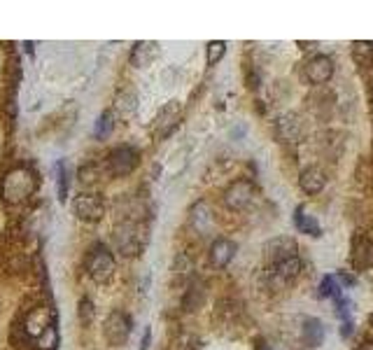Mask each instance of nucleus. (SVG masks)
I'll list each match as a JSON object with an SVG mask.
<instances>
[{
	"instance_id": "nucleus-16",
	"label": "nucleus",
	"mask_w": 373,
	"mask_h": 350,
	"mask_svg": "<svg viewBox=\"0 0 373 350\" xmlns=\"http://www.w3.org/2000/svg\"><path fill=\"white\" fill-rule=\"evenodd\" d=\"M294 224H296V229H299V231H301V233H308V236H320V233H322L320 222H317L313 215L305 213V208H303V206H299L296 211H294Z\"/></svg>"
},
{
	"instance_id": "nucleus-25",
	"label": "nucleus",
	"mask_w": 373,
	"mask_h": 350,
	"mask_svg": "<svg viewBox=\"0 0 373 350\" xmlns=\"http://www.w3.org/2000/svg\"><path fill=\"white\" fill-rule=\"evenodd\" d=\"M99 166H87V168L79 171V182L82 185H96L99 182Z\"/></svg>"
},
{
	"instance_id": "nucleus-15",
	"label": "nucleus",
	"mask_w": 373,
	"mask_h": 350,
	"mask_svg": "<svg viewBox=\"0 0 373 350\" xmlns=\"http://www.w3.org/2000/svg\"><path fill=\"white\" fill-rule=\"evenodd\" d=\"M177 121H180V106L173 101L161 110V115H159V136L166 138L168 133L177 126Z\"/></svg>"
},
{
	"instance_id": "nucleus-8",
	"label": "nucleus",
	"mask_w": 373,
	"mask_h": 350,
	"mask_svg": "<svg viewBox=\"0 0 373 350\" xmlns=\"http://www.w3.org/2000/svg\"><path fill=\"white\" fill-rule=\"evenodd\" d=\"M54 324V318H52V311L47 306H38V309H30L28 318L23 320L21 324V331L26 334V339L33 343L38 336L42 334L45 329H50Z\"/></svg>"
},
{
	"instance_id": "nucleus-10",
	"label": "nucleus",
	"mask_w": 373,
	"mask_h": 350,
	"mask_svg": "<svg viewBox=\"0 0 373 350\" xmlns=\"http://www.w3.org/2000/svg\"><path fill=\"white\" fill-rule=\"evenodd\" d=\"M350 262H352L354 269H369L373 264V243L366 236H359L352 241Z\"/></svg>"
},
{
	"instance_id": "nucleus-12",
	"label": "nucleus",
	"mask_w": 373,
	"mask_h": 350,
	"mask_svg": "<svg viewBox=\"0 0 373 350\" xmlns=\"http://www.w3.org/2000/svg\"><path fill=\"white\" fill-rule=\"evenodd\" d=\"M299 185L305 194H320L324 185H327V177L317 166H310V168H303L301 175H299Z\"/></svg>"
},
{
	"instance_id": "nucleus-27",
	"label": "nucleus",
	"mask_w": 373,
	"mask_h": 350,
	"mask_svg": "<svg viewBox=\"0 0 373 350\" xmlns=\"http://www.w3.org/2000/svg\"><path fill=\"white\" fill-rule=\"evenodd\" d=\"M256 350H271V348H268V343H266V341H261V339H259V341H256Z\"/></svg>"
},
{
	"instance_id": "nucleus-1",
	"label": "nucleus",
	"mask_w": 373,
	"mask_h": 350,
	"mask_svg": "<svg viewBox=\"0 0 373 350\" xmlns=\"http://www.w3.org/2000/svg\"><path fill=\"white\" fill-rule=\"evenodd\" d=\"M38 189V175L28 166H17L3 177V196L12 206H19L28 201Z\"/></svg>"
},
{
	"instance_id": "nucleus-4",
	"label": "nucleus",
	"mask_w": 373,
	"mask_h": 350,
	"mask_svg": "<svg viewBox=\"0 0 373 350\" xmlns=\"http://www.w3.org/2000/svg\"><path fill=\"white\" fill-rule=\"evenodd\" d=\"M103 334L110 346H124L128 341V334H131V318L121 311H112L105 320V327H103Z\"/></svg>"
},
{
	"instance_id": "nucleus-17",
	"label": "nucleus",
	"mask_w": 373,
	"mask_h": 350,
	"mask_svg": "<svg viewBox=\"0 0 373 350\" xmlns=\"http://www.w3.org/2000/svg\"><path fill=\"white\" fill-rule=\"evenodd\" d=\"M154 59H157V45H154V42H136L133 54H131V64L133 66L143 68V66H150Z\"/></svg>"
},
{
	"instance_id": "nucleus-9",
	"label": "nucleus",
	"mask_w": 373,
	"mask_h": 350,
	"mask_svg": "<svg viewBox=\"0 0 373 350\" xmlns=\"http://www.w3.org/2000/svg\"><path fill=\"white\" fill-rule=\"evenodd\" d=\"M303 72L310 84H327L334 75V61L324 57V54H317V57H313L305 64Z\"/></svg>"
},
{
	"instance_id": "nucleus-18",
	"label": "nucleus",
	"mask_w": 373,
	"mask_h": 350,
	"mask_svg": "<svg viewBox=\"0 0 373 350\" xmlns=\"http://www.w3.org/2000/svg\"><path fill=\"white\" fill-rule=\"evenodd\" d=\"M303 341H305V346H310V348H320L324 343V324L320 320H315V318L305 320L303 322Z\"/></svg>"
},
{
	"instance_id": "nucleus-21",
	"label": "nucleus",
	"mask_w": 373,
	"mask_h": 350,
	"mask_svg": "<svg viewBox=\"0 0 373 350\" xmlns=\"http://www.w3.org/2000/svg\"><path fill=\"white\" fill-rule=\"evenodd\" d=\"M205 52H208V66H215L217 61L226 54V42H224V40H212V42H208Z\"/></svg>"
},
{
	"instance_id": "nucleus-20",
	"label": "nucleus",
	"mask_w": 373,
	"mask_h": 350,
	"mask_svg": "<svg viewBox=\"0 0 373 350\" xmlns=\"http://www.w3.org/2000/svg\"><path fill=\"white\" fill-rule=\"evenodd\" d=\"M320 297H332L334 302H339V299H343V292H341V285L336 282L334 275H327V278H322L320 282Z\"/></svg>"
},
{
	"instance_id": "nucleus-28",
	"label": "nucleus",
	"mask_w": 373,
	"mask_h": 350,
	"mask_svg": "<svg viewBox=\"0 0 373 350\" xmlns=\"http://www.w3.org/2000/svg\"><path fill=\"white\" fill-rule=\"evenodd\" d=\"M357 350H373V341H364Z\"/></svg>"
},
{
	"instance_id": "nucleus-7",
	"label": "nucleus",
	"mask_w": 373,
	"mask_h": 350,
	"mask_svg": "<svg viewBox=\"0 0 373 350\" xmlns=\"http://www.w3.org/2000/svg\"><path fill=\"white\" fill-rule=\"evenodd\" d=\"M72 211L79 220H84V222H99V220L105 215V204H103V199L99 194H79L75 196V201H72Z\"/></svg>"
},
{
	"instance_id": "nucleus-5",
	"label": "nucleus",
	"mask_w": 373,
	"mask_h": 350,
	"mask_svg": "<svg viewBox=\"0 0 373 350\" xmlns=\"http://www.w3.org/2000/svg\"><path fill=\"white\" fill-rule=\"evenodd\" d=\"M136 166H138V152L128 145L114 147V150L108 155V171H110V175H114V177L128 175Z\"/></svg>"
},
{
	"instance_id": "nucleus-14",
	"label": "nucleus",
	"mask_w": 373,
	"mask_h": 350,
	"mask_svg": "<svg viewBox=\"0 0 373 350\" xmlns=\"http://www.w3.org/2000/svg\"><path fill=\"white\" fill-rule=\"evenodd\" d=\"M278 138L283 143H296L301 138V119L296 115H285L278 119Z\"/></svg>"
},
{
	"instance_id": "nucleus-22",
	"label": "nucleus",
	"mask_w": 373,
	"mask_h": 350,
	"mask_svg": "<svg viewBox=\"0 0 373 350\" xmlns=\"http://www.w3.org/2000/svg\"><path fill=\"white\" fill-rule=\"evenodd\" d=\"M57 173H59V201H65V199H68V185H70L68 166H65L63 162H59L57 164Z\"/></svg>"
},
{
	"instance_id": "nucleus-3",
	"label": "nucleus",
	"mask_w": 373,
	"mask_h": 350,
	"mask_svg": "<svg viewBox=\"0 0 373 350\" xmlns=\"http://www.w3.org/2000/svg\"><path fill=\"white\" fill-rule=\"evenodd\" d=\"M87 273L91 280L105 282L114 273V257L105 245H96L87 257Z\"/></svg>"
},
{
	"instance_id": "nucleus-26",
	"label": "nucleus",
	"mask_w": 373,
	"mask_h": 350,
	"mask_svg": "<svg viewBox=\"0 0 373 350\" xmlns=\"http://www.w3.org/2000/svg\"><path fill=\"white\" fill-rule=\"evenodd\" d=\"M79 318H82V322L94 320V304H91V299H82L79 302Z\"/></svg>"
},
{
	"instance_id": "nucleus-13",
	"label": "nucleus",
	"mask_w": 373,
	"mask_h": 350,
	"mask_svg": "<svg viewBox=\"0 0 373 350\" xmlns=\"http://www.w3.org/2000/svg\"><path fill=\"white\" fill-rule=\"evenodd\" d=\"M268 253V260H271V264L275 262H283V260H290V257H299V248L296 243L292 241V238H275V241L268 243L266 248Z\"/></svg>"
},
{
	"instance_id": "nucleus-19",
	"label": "nucleus",
	"mask_w": 373,
	"mask_h": 350,
	"mask_svg": "<svg viewBox=\"0 0 373 350\" xmlns=\"http://www.w3.org/2000/svg\"><path fill=\"white\" fill-rule=\"evenodd\" d=\"M59 346V331H57V324H52L50 329H45L38 339L33 341V348L35 350H54Z\"/></svg>"
},
{
	"instance_id": "nucleus-6",
	"label": "nucleus",
	"mask_w": 373,
	"mask_h": 350,
	"mask_svg": "<svg viewBox=\"0 0 373 350\" xmlns=\"http://www.w3.org/2000/svg\"><path fill=\"white\" fill-rule=\"evenodd\" d=\"M224 206L229 211H243L252 204L254 199V185L250 180H236L224 189Z\"/></svg>"
},
{
	"instance_id": "nucleus-2",
	"label": "nucleus",
	"mask_w": 373,
	"mask_h": 350,
	"mask_svg": "<svg viewBox=\"0 0 373 350\" xmlns=\"http://www.w3.org/2000/svg\"><path fill=\"white\" fill-rule=\"evenodd\" d=\"M301 269L303 264L299 257H290V260L268 264V285H271L273 290H283V287L292 285V282L301 275Z\"/></svg>"
},
{
	"instance_id": "nucleus-11",
	"label": "nucleus",
	"mask_w": 373,
	"mask_h": 350,
	"mask_svg": "<svg viewBox=\"0 0 373 350\" xmlns=\"http://www.w3.org/2000/svg\"><path fill=\"white\" fill-rule=\"evenodd\" d=\"M234 255H236V243L229 241V238H217V241L210 245V262H212V266H217V269L229 266V262L234 260Z\"/></svg>"
},
{
	"instance_id": "nucleus-24",
	"label": "nucleus",
	"mask_w": 373,
	"mask_h": 350,
	"mask_svg": "<svg viewBox=\"0 0 373 350\" xmlns=\"http://www.w3.org/2000/svg\"><path fill=\"white\" fill-rule=\"evenodd\" d=\"M201 299H203V287H201V285H192V290H189L187 299H185V309L187 311H194L201 304Z\"/></svg>"
},
{
	"instance_id": "nucleus-23",
	"label": "nucleus",
	"mask_w": 373,
	"mask_h": 350,
	"mask_svg": "<svg viewBox=\"0 0 373 350\" xmlns=\"http://www.w3.org/2000/svg\"><path fill=\"white\" fill-rule=\"evenodd\" d=\"M112 131V113H103L99 117V124H96V138H105Z\"/></svg>"
}]
</instances>
